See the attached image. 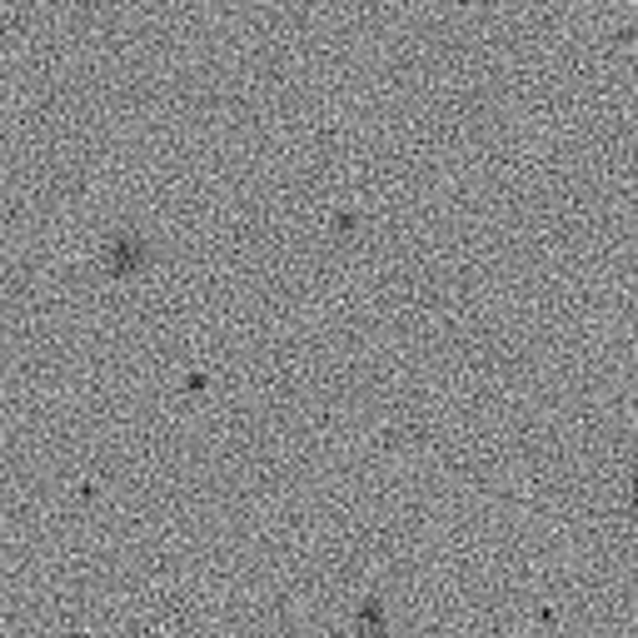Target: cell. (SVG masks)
<instances>
[{
	"instance_id": "cell-1",
	"label": "cell",
	"mask_w": 638,
	"mask_h": 638,
	"mask_svg": "<svg viewBox=\"0 0 638 638\" xmlns=\"http://www.w3.org/2000/svg\"><path fill=\"white\" fill-rule=\"evenodd\" d=\"M155 260V250L145 245L140 235H110L105 239V270H110V279H135L145 275Z\"/></svg>"
}]
</instances>
